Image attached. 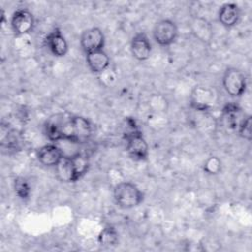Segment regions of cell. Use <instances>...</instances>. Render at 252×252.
Returning <instances> with one entry per match:
<instances>
[{"label":"cell","mask_w":252,"mask_h":252,"mask_svg":"<svg viewBox=\"0 0 252 252\" xmlns=\"http://www.w3.org/2000/svg\"><path fill=\"white\" fill-rule=\"evenodd\" d=\"M222 87L230 96H241L247 87L245 74L237 68H227L222 76Z\"/></svg>","instance_id":"cell-4"},{"label":"cell","mask_w":252,"mask_h":252,"mask_svg":"<svg viewBox=\"0 0 252 252\" xmlns=\"http://www.w3.org/2000/svg\"><path fill=\"white\" fill-rule=\"evenodd\" d=\"M45 134L50 141L65 140L75 144L86 143L93 134L91 122L78 115L54 114L45 123Z\"/></svg>","instance_id":"cell-1"},{"label":"cell","mask_w":252,"mask_h":252,"mask_svg":"<svg viewBox=\"0 0 252 252\" xmlns=\"http://www.w3.org/2000/svg\"><path fill=\"white\" fill-rule=\"evenodd\" d=\"M14 189L17 196L22 200H28L31 196V186L23 176H18L14 180Z\"/></svg>","instance_id":"cell-18"},{"label":"cell","mask_w":252,"mask_h":252,"mask_svg":"<svg viewBox=\"0 0 252 252\" xmlns=\"http://www.w3.org/2000/svg\"><path fill=\"white\" fill-rule=\"evenodd\" d=\"M56 175L62 182H74V172L70 157L63 156L55 166Z\"/></svg>","instance_id":"cell-16"},{"label":"cell","mask_w":252,"mask_h":252,"mask_svg":"<svg viewBox=\"0 0 252 252\" xmlns=\"http://www.w3.org/2000/svg\"><path fill=\"white\" fill-rule=\"evenodd\" d=\"M44 44L56 57L65 56L68 52V43L58 28H55L44 38Z\"/></svg>","instance_id":"cell-8"},{"label":"cell","mask_w":252,"mask_h":252,"mask_svg":"<svg viewBox=\"0 0 252 252\" xmlns=\"http://www.w3.org/2000/svg\"><path fill=\"white\" fill-rule=\"evenodd\" d=\"M240 19V9L235 3H225L219 11V21L225 28L234 27Z\"/></svg>","instance_id":"cell-13"},{"label":"cell","mask_w":252,"mask_h":252,"mask_svg":"<svg viewBox=\"0 0 252 252\" xmlns=\"http://www.w3.org/2000/svg\"><path fill=\"white\" fill-rule=\"evenodd\" d=\"M221 170V161L217 157H210L204 163V171L208 174H218Z\"/></svg>","instance_id":"cell-20"},{"label":"cell","mask_w":252,"mask_h":252,"mask_svg":"<svg viewBox=\"0 0 252 252\" xmlns=\"http://www.w3.org/2000/svg\"><path fill=\"white\" fill-rule=\"evenodd\" d=\"M214 93L211 89L197 87L191 94V105L199 110H208L214 103Z\"/></svg>","instance_id":"cell-11"},{"label":"cell","mask_w":252,"mask_h":252,"mask_svg":"<svg viewBox=\"0 0 252 252\" xmlns=\"http://www.w3.org/2000/svg\"><path fill=\"white\" fill-rule=\"evenodd\" d=\"M104 42V34L102 31L96 27L85 30L80 37L81 47L86 54L103 49Z\"/></svg>","instance_id":"cell-6"},{"label":"cell","mask_w":252,"mask_h":252,"mask_svg":"<svg viewBox=\"0 0 252 252\" xmlns=\"http://www.w3.org/2000/svg\"><path fill=\"white\" fill-rule=\"evenodd\" d=\"M237 131L240 137H242L245 140L250 141L252 134H251V116L245 115L244 118L241 120L237 127Z\"/></svg>","instance_id":"cell-19"},{"label":"cell","mask_w":252,"mask_h":252,"mask_svg":"<svg viewBox=\"0 0 252 252\" xmlns=\"http://www.w3.org/2000/svg\"><path fill=\"white\" fill-rule=\"evenodd\" d=\"M126 151L129 157L136 161L146 160L149 157V146L141 133L137 129H132L125 134Z\"/></svg>","instance_id":"cell-3"},{"label":"cell","mask_w":252,"mask_h":252,"mask_svg":"<svg viewBox=\"0 0 252 252\" xmlns=\"http://www.w3.org/2000/svg\"><path fill=\"white\" fill-rule=\"evenodd\" d=\"M113 198L118 207L122 209H132L138 207L143 202L144 193L136 184L123 181L114 186Z\"/></svg>","instance_id":"cell-2"},{"label":"cell","mask_w":252,"mask_h":252,"mask_svg":"<svg viewBox=\"0 0 252 252\" xmlns=\"http://www.w3.org/2000/svg\"><path fill=\"white\" fill-rule=\"evenodd\" d=\"M153 36L158 44L168 46L175 42L178 36V28L171 20H160L154 27Z\"/></svg>","instance_id":"cell-5"},{"label":"cell","mask_w":252,"mask_h":252,"mask_svg":"<svg viewBox=\"0 0 252 252\" xmlns=\"http://www.w3.org/2000/svg\"><path fill=\"white\" fill-rule=\"evenodd\" d=\"M222 113L228 127L232 129H237L239 123L245 116L241 113V109L238 107V105L233 103L226 104L222 110Z\"/></svg>","instance_id":"cell-15"},{"label":"cell","mask_w":252,"mask_h":252,"mask_svg":"<svg viewBox=\"0 0 252 252\" xmlns=\"http://www.w3.org/2000/svg\"><path fill=\"white\" fill-rule=\"evenodd\" d=\"M86 62L89 69L94 73L99 74L105 71L110 65V58L107 53L101 49L86 54Z\"/></svg>","instance_id":"cell-12"},{"label":"cell","mask_w":252,"mask_h":252,"mask_svg":"<svg viewBox=\"0 0 252 252\" xmlns=\"http://www.w3.org/2000/svg\"><path fill=\"white\" fill-rule=\"evenodd\" d=\"M73 172H74V182L81 179L90 168V159L87 155L82 153H77L70 157Z\"/></svg>","instance_id":"cell-14"},{"label":"cell","mask_w":252,"mask_h":252,"mask_svg":"<svg viewBox=\"0 0 252 252\" xmlns=\"http://www.w3.org/2000/svg\"><path fill=\"white\" fill-rule=\"evenodd\" d=\"M130 48L132 55L139 61L149 59L152 53V44L144 32H138L132 37Z\"/></svg>","instance_id":"cell-9"},{"label":"cell","mask_w":252,"mask_h":252,"mask_svg":"<svg viewBox=\"0 0 252 252\" xmlns=\"http://www.w3.org/2000/svg\"><path fill=\"white\" fill-rule=\"evenodd\" d=\"M63 153L59 147L54 144H47L38 149L36 153L37 160L44 166L55 167L63 158Z\"/></svg>","instance_id":"cell-10"},{"label":"cell","mask_w":252,"mask_h":252,"mask_svg":"<svg viewBox=\"0 0 252 252\" xmlns=\"http://www.w3.org/2000/svg\"><path fill=\"white\" fill-rule=\"evenodd\" d=\"M97 239L102 247H114L118 243V233L112 225H106L98 234Z\"/></svg>","instance_id":"cell-17"},{"label":"cell","mask_w":252,"mask_h":252,"mask_svg":"<svg viewBox=\"0 0 252 252\" xmlns=\"http://www.w3.org/2000/svg\"><path fill=\"white\" fill-rule=\"evenodd\" d=\"M34 26V18L28 9H18L11 18V28L16 35H24L31 32Z\"/></svg>","instance_id":"cell-7"}]
</instances>
